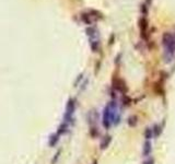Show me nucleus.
Wrapping results in <instances>:
<instances>
[{
	"mask_svg": "<svg viewBox=\"0 0 175 164\" xmlns=\"http://www.w3.org/2000/svg\"><path fill=\"white\" fill-rule=\"evenodd\" d=\"M162 44L165 49L166 61H171L175 53V37L171 33H164L162 36Z\"/></svg>",
	"mask_w": 175,
	"mask_h": 164,
	"instance_id": "obj_1",
	"label": "nucleus"
},
{
	"mask_svg": "<svg viewBox=\"0 0 175 164\" xmlns=\"http://www.w3.org/2000/svg\"><path fill=\"white\" fill-rule=\"evenodd\" d=\"M75 109H76V101L73 98H70L67 103V106H66V112L65 115H64V121L67 123V124H70L71 121L73 120L72 116H73V113H75Z\"/></svg>",
	"mask_w": 175,
	"mask_h": 164,
	"instance_id": "obj_2",
	"label": "nucleus"
},
{
	"mask_svg": "<svg viewBox=\"0 0 175 164\" xmlns=\"http://www.w3.org/2000/svg\"><path fill=\"white\" fill-rule=\"evenodd\" d=\"M113 87H114L116 91L123 93L124 95H126V92H127V85L124 80L121 79H118V78H115L113 80Z\"/></svg>",
	"mask_w": 175,
	"mask_h": 164,
	"instance_id": "obj_3",
	"label": "nucleus"
},
{
	"mask_svg": "<svg viewBox=\"0 0 175 164\" xmlns=\"http://www.w3.org/2000/svg\"><path fill=\"white\" fill-rule=\"evenodd\" d=\"M148 26H149L148 20L146 19V16H142L139 20V27H140V31H141V37L146 41L148 39Z\"/></svg>",
	"mask_w": 175,
	"mask_h": 164,
	"instance_id": "obj_4",
	"label": "nucleus"
},
{
	"mask_svg": "<svg viewBox=\"0 0 175 164\" xmlns=\"http://www.w3.org/2000/svg\"><path fill=\"white\" fill-rule=\"evenodd\" d=\"M98 120V113L93 109V110H90L88 113V123L90 124V126H94L95 123Z\"/></svg>",
	"mask_w": 175,
	"mask_h": 164,
	"instance_id": "obj_5",
	"label": "nucleus"
},
{
	"mask_svg": "<svg viewBox=\"0 0 175 164\" xmlns=\"http://www.w3.org/2000/svg\"><path fill=\"white\" fill-rule=\"evenodd\" d=\"M151 151H152V147H151V142L147 140L143 144V151H142V154L143 157H149L151 154Z\"/></svg>",
	"mask_w": 175,
	"mask_h": 164,
	"instance_id": "obj_6",
	"label": "nucleus"
},
{
	"mask_svg": "<svg viewBox=\"0 0 175 164\" xmlns=\"http://www.w3.org/2000/svg\"><path fill=\"white\" fill-rule=\"evenodd\" d=\"M81 20L82 22H84L85 24L88 25H91L94 21V19H93V16L90 14V13H82L81 14Z\"/></svg>",
	"mask_w": 175,
	"mask_h": 164,
	"instance_id": "obj_7",
	"label": "nucleus"
},
{
	"mask_svg": "<svg viewBox=\"0 0 175 164\" xmlns=\"http://www.w3.org/2000/svg\"><path fill=\"white\" fill-rule=\"evenodd\" d=\"M68 126H69V124H67V123H65V121H62V123L59 125V127H58L57 134H58V135H64V134H66V132L68 131Z\"/></svg>",
	"mask_w": 175,
	"mask_h": 164,
	"instance_id": "obj_8",
	"label": "nucleus"
},
{
	"mask_svg": "<svg viewBox=\"0 0 175 164\" xmlns=\"http://www.w3.org/2000/svg\"><path fill=\"white\" fill-rule=\"evenodd\" d=\"M87 34L90 38H95L96 36H98V31H96V28H95V27L90 26V27H88L87 28Z\"/></svg>",
	"mask_w": 175,
	"mask_h": 164,
	"instance_id": "obj_9",
	"label": "nucleus"
},
{
	"mask_svg": "<svg viewBox=\"0 0 175 164\" xmlns=\"http://www.w3.org/2000/svg\"><path fill=\"white\" fill-rule=\"evenodd\" d=\"M111 141H112V137H111V136H106V137H105L103 140H102V142H101V149H102V150L106 149V148L109 146Z\"/></svg>",
	"mask_w": 175,
	"mask_h": 164,
	"instance_id": "obj_10",
	"label": "nucleus"
},
{
	"mask_svg": "<svg viewBox=\"0 0 175 164\" xmlns=\"http://www.w3.org/2000/svg\"><path fill=\"white\" fill-rule=\"evenodd\" d=\"M59 136L60 135H58V134H54V135L50 136V138H49V146H50V147L56 146V143L59 140Z\"/></svg>",
	"mask_w": 175,
	"mask_h": 164,
	"instance_id": "obj_11",
	"label": "nucleus"
},
{
	"mask_svg": "<svg viewBox=\"0 0 175 164\" xmlns=\"http://www.w3.org/2000/svg\"><path fill=\"white\" fill-rule=\"evenodd\" d=\"M127 123H128V125L130 127H135L137 125V123H138V117L137 116H130L128 118V120H127Z\"/></svg>",
	"mask_w": 175,
	"mask_h": 164,
	"instance_id": "obj_12",
	"label": "nucleus"
},
{
	"mask_svg": "<svg viewBox=\"0 0 175 164\" xmlns=\"http://www.w3.org/2000/svg\"><path fill=\"white\" fill-rule=\"evenodd\" d=\"M153 136H154V135H153L152 128H147V129L144 130V138H146L147 140H150Z\"/></svg>",
	"mask_w": 175,
	"mask_h": 164,
	"instance_id": "obj_13",
	"label": "nucleus"
},
{
	"mask_svg": "<svg viewBox=\"0 0 175 164\" xmlns=\"http://www.w3.org/2000/svg\"><path fill=\"white\" fill-rule=\"evenodd\" d=\"M90 45H91V48H92L93 52H98L100 42L98 41H92V42H90Z\"/></svg>",
	"mask_w": 175,
	"mask_h": 164,
	"instance_id": "obj_14",
	"label": "nucleus"
},
{
	"mask_svg": "<svg viewBox=\"0 0 175 164\" xmlns=\"http://www.w3.org/2000/svg\"><path fill=\"white\" fill-rule=\"evenodd\" d=\"M89 13L94 18V19H98V18H102V13L98 12V11H95V10H90Z\"/></svg>",
	"mask_w": 175,
	"mask_h": 164,
	"instance_id": "obj_15",
	"label": "nucleus"
},
{
	"mask_svg": "<svg viewBox=\"0 0 175 164\" xmlns=\"http://www.w3.org/2000/svg\"><path fill=\"white\" fill-rule=\"evenodd\" d=\"M160 134H161V127H159L158 125L154 126V128H153V135L155 137H158Z\"/></svg>",
	"mask_w": 175,
	"mask_h": 164,
	"instance_id": "obj_16",
	"label": "nucleus"
},
{
	"mask_svg": "<svg viewBox=\"0 0 175 164\" xmlns=\"http://www.w3.org/2000/svg\"><path fill=\"white\" fill-rule=\"evenodd\" d=\"M131 103V100L127 95H124V98H123V104L126 105V106H128V105H130Z\"/></svg>",
	"mask_w": 175,
	"mask_h": 164,
	"instance_id": "obj_17",
	"label": "nucleus"
},
{
	"mask_svg": "<svg viewBox=\"0 0 175 164\" xmlns=\"http://www.w3.org/2000/svg\"><path fill=\"white\" fill-rule=\"evenodd\" d=\"M90 134H91V136H92L93 138H95V137L98 135V131L96 130V128H95L94 126H92V128L90 129Z\"/></svg>",
	"mask_w": 175,
	"mask_h": 164,
	"instance_id": "obj_18",
	"label": "nucleus"
},
{
	"mask_svg": "<svg viewBox=\"0 0 175 164\" xmlns=\"http://www.w3.org/2000/svg\"><path fill=\"white\" fill-rule=\"evenodd\" d=\"M141 13H142V16H147V14H148V7L146 5H141Z\"/></svg>",
	"mask_w": 175,
	"mask_h": 164,
	"instance_id": "obj_19",
	"label": "nucleus"
},
{
	"mask_svg": "<svg viewBox=\"0 0 175 164\" xmlns=\"http://www.w3.org/2000/svg\"><path fill=\"white\" fill-rule=\"evenodd\" d=\"M82 77H83V76H82V75H80V76H79V78H78V79H77L76 83H75V84H76V85H77V84H78V82L80 81V80H82Z\"/></svg>",
	"mask_w": 175,
	"mask_h": 164,
	"instance_id": "obj_20",
	"label": "nucleus"
},
{
	"mask_svg": "<svg viewBox=\"0 0 175 164\" xmlns=\"http://www.w3.org/2000/svg\"><path fill=\"white\" fill-rule=\"evenodd\" d=\"M143 164H153V160H148V161H146Z\"/></svg>",
	"mask_w": 175,
	"mask_h": 164,
	"instance_id": "obj_21",
	"label": "nucleus"
},
{
	"mask_svg": "<svg viewBox=\"0 0 175 164\" xmlns=\"http://www.w3.org/2000/svg\"><path fill=\"white\" fill-rule=\"evenodd\" d=\"M93 164H96V162H94V163H93Z\"/></svg>",
	"mask_w": 175,
	"mask_h": 164,
	"instance_id": "obj_22",
	"label": "nucleus"
}]
</instances>
